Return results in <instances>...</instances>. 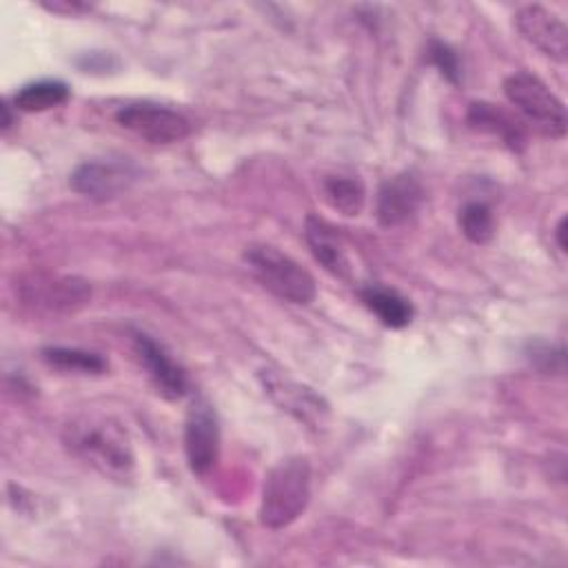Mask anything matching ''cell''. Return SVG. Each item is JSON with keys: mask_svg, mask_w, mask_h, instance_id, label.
I'll list each match as a JSON object with an SVG mask.
<instances>
[{"mask_svg": "<svg viewBox=\"0 0 568 568\" xmlns=\"http://www.w3.org/2000/svg\"><path fill=\"white\" fill-rule=\"evenodd\" d=\"M62 439L75 457L106 477L126 479L133 473L135 457L129 435L122 424L111 417L93 413L78 415L64 426Z\"/></svg>", "mask_w": 568, "mask_h": 568, "instance_id": "obj_1", "label": "cell"}, {"mask_svg": "<svg viewBox=\"0 0 568 568\" xmlns=\"http://www.w3.org/2000/svg\"><path fill=\"white\" fill-rule=\"evenodd\" d=\"M311 499V464L304 457L277 462L262 486L260 521L271 530L291 526Z\"/></svg>", "mask_w": 568, "mask_h": 568, "instance_id": "obj_2", "label": "cell"}, {"mask_svg": "<svg viewBox=\"0 0 568 568\" xmlns=\"http://www.w3.org/2000/svg\"><path fill=\"white\" fill-rule=\"evenodd\" d=\"M244 262L255 280L275 297L291 304H311L317 295L313 275L291 255L271 244H251L244 251Z\"/></svg>", "mask_w": 568, "mask_h": 568, "instance_id": "obj_3", "label": "cell"}, {"mask_svg": "<svg viewBox=\"0 0 568 568\" xmlns=\"http://www.w3.org/2000/svg\"><path fill=\"white\" fill-rule=\"evenodd\" d=\"M506 100L541 133L548 138L566 135L564 102L532 73L517 71L504 80Z\"/></svg>", "mask_w": 568, "mask_h": 568, "instance_id": "obj_4", "label": "cell"}, {"mask_svg": "<svg viewBox=\"0 0 568 568\" xmlns=\"http://www.w3.org/2000/svg\"><path fill=\"white\" fill-rule=\"evenodd\" d=\"M140 178V169L129 158H93L73 169L69 186L89 200H113L129 191Z\"/></svg>", "mask_w": 568, "mask_h": 568, "instance_id": "obj_5", "label": "cell"}, {"mask_svg": "<svg viewBox=\"0 0 568 568\" xmlns=\"http://www.w3.org/2000/svg\"><path fill=\"white\" fill-rule=\"evenodd\" d=\"M115 122L151 144H173L191 133V122L182 113L153 102L124 104Z\"/></svg>", "mask_w": 568, "mask_h": 568, "instance_id": "obj_6", "label": "cell"}, {"mask_svg": "<svg viewBox=\"0 0 568 568\" xmlns=\"http://www.w3.org/2000/svg\"><path fill=\"white\" fill-rule=\"evenodd\" d=\"M184 453L189 468L197 477H206L220 457V426L213 406L197 397L189 406L184 419Z\"/></svg>", "mask_w": 568, "mask_h": 568, "instance_id": "obj_7", "label": "cell"}, {"mask_svg": "<svg viewBox=\"0 0 568 568\" xmlns=\"http://www.w3.org/2000/svg\"><path fill=\"white\" fill-rule=\"evenodd\" d=\"M20 297L27 306L47 313L64 315L82 308L91 297V286L80 277H33L20 284Z\"/></svg>", "mask_w": 568, "mask_h": 568, "instance_id": "obj_8", "label": "cell"}, {"mask_svg": "<svg viewBox=\"0 0 568 568\" xmlns=\"http://www.w3.org/2000/svg\"><path fill=\"white\" fill-rule=\"evenodd\" d=\"M515 27L521 38L539 49L544 55L566 62L568 58V29L548 9L539 4H526L515 13Z\"/></svg>", "mask_w": 568, "mask_h": 568, "instance_id": "obj_9", "label": "cell"}, {"mask_svg": "<svg viewBox=\"0 0 568 568\" xmlns=\"http://www.w3.org/2000/svg\"><path fill=\"white\" fill-rule=\"evenodd\" d=\"M264 390L268 397L286 413H291L295 419L317 428L324 424V417L328 413L324 399L315 395L308 386H302L288 377H282L280 373L273 371H262L260 373Z\"/></svg>", "mask_w": 568, "mask_h": 568, "instance_id": "obj_10", "label": "cell"}, {"mask_svg": "<svg viewBox=\"0 0 568 568\" xmlns=\"http://www.w3.org/2000/svg\"><path fill=\"white\" fill-rule=\"evenodd\" d=\"M424 202V186L413 173H397L388 178L375 202V213L382 226L393 229L408 222Z\"/></svg>", "mask_w": 568, "mask_h": 568, "instance_id": "obj_11", "label": "cell"}, {"mask_svg": "<svg viewBox=\"0 0 568 568\" xmlns=\"http://www.w3.org/2000/svg\"><path fill=\"white\" fill-rule=\"evenodd\" d=\"M133 346H135V353H138L140 362L144 364L153 386L158 388V393L166 399H180L189 388L184 368L178 366L173 362V357L164 351V346L158 344L146 333H135Z\"/></svg>", "mask_w": 568, "mask_h": 568, "instance_id": "obj_12", "label": "cell"}, {"mask_svg": "<svg viewBox=\"0 0 568 568\" xmlns=\"http://www.w3.org/2000/svg\"><path fill=\"white\" fill-rule=\"evenodd\" d=\"M304 237L313 253V257L333 275L348 277L351 273V260L346 255L344 242L337 235V231L322 217L308 215L304 224Z\"/></svg>", "mask_w": 568, "mask_h": 568, "instance_id": "obj_13", "label": "cell"}, {"mask_svg": "<svg viewBox=\"0 0 568 568\" xmlns=\"http://www.w3.org/2000/svg\"><path fill=\"white\" fill-rule=\"evenodd\" d=\"M466 120L473 129L497 135L504 144H508L515 151H519L526 142L524 126L515 118H510L504 109H499L490 102H473Z\"/></svg>", "mask_w": 568, "mask_h": 568, "instance_id": "obj_14", "label": "cell"}, {"mask_svg": "<svg viewBox=\"0 0 568 568\" xmlns=\"http://www.w3.org/2000/svg\"><path fill=\"white\" fill-rule=\"evenodd\" d=\"M362 302L366 304V308L371 313H375V317L388 326V328H404L410 324L413 320V304L399 295L393 288H384V286H366L362 288Z\"/></svg>", "mask_w": 568, "mask_h": 568, "instance_id": "obj_15", "label": "cell"}, {"mask_svg": "<svg viewBox=\"0 0 568 568\" xmlns=\"http://www.w3.org/2000/svg\"><path fill=\"white\" fill-rule=\"evenodd\" d=\"M69 100V87L62 80H38L29 82L13 95L16 111L40 113L55 109Z\"/></svg>", "mask_w": 568, "mask_h": 568, "instance_id": "obj_16", "label": "cell"}, {"mask_svg": "<svg viewBox=\"0 0 568 568\" xmlns=\"http://www.w3.org/2000/svg\"><path fill=\"white\" fill-rule=\"evenodd\" d=\"M322 191L328 206L346 217H353L364 209L366 191L357 175H326L322 182Z\"/></svg>", "mask_w": 568, "mask_h": 568, "instance_id": "obj_17", "label": "cell"}, {"mask_svg": "<svg viewBox=\"0 0 568 568\" xmlns=\"http://www.w3.org/2000/svg\"><path fill=\"white\" fill-rule=\"evenodd\" d=\"M42 359L60 371H73L84 375H98L106 371V359L98 353L69 348V346H47L42 348Z\"/></svg>", "mask_w": 568, "mask_h": 568, "instance_id": "obj_18", "label": "cell"}, {"mask_svg": "<svg viewBox=\"0 0 568 568\" xmlns=\"http://www.w3.org/2000/svg\"><path fill=\"white\" fill-rule=\"evenodd\" d=\"M459 229L473 244H486L495 235L493 211L484 202H468L459 211Z\"/></svg>", "mask_w": 568, "mask_h": 568, "instance_id": "obj_19", "label": "cell"}, {"mask_svg": "<svg viewBox=\"0 0 568 568\" xmlns=\"http://www.w3.org/2000/svg\"><path fill=\"white\" fill-rule=\"evenodd\" d=\"M428 62L433 67H437V71L450 82V84H459L462 82V67H459V58L457 53L439 42V40H430L428 44Z\"/></svg>", "mask_w": 568, "mask_h": 568, "instance_id": "obj_20", "label": "cell"}, {"mask_svg": "<svg viewBox=\"0 0 568 568\" xmlns=\"http://www.w3.org/2000/svg\"><path fill=\"white\" fill-rule=\"evenodd\" d=\"M49 11L53 13H64V16H73V13H82V11H89L91 7L89 4H82V2H69V0H53V2H42Z\"/></svg>", "mask_w": 568, "mask_h": 568, "instance_id": "obj_21", "label": "cell"}, {"mask_svg": "<svg viewBox=\"0 0 568 568\" xmlns=\"http://www.w3.org/2000/svg\"><path fill=\"white\" fill-rule=\"evenodd\" d=\"M564 235H566V217H561V220L557 222V226H555V237H557V246H559L561 253H566V240H564Z\"/></svg>", "mask_w": 568, "mask_h": 568, "instance_id": "obj_22", "label": "cell"}]
</instances>
